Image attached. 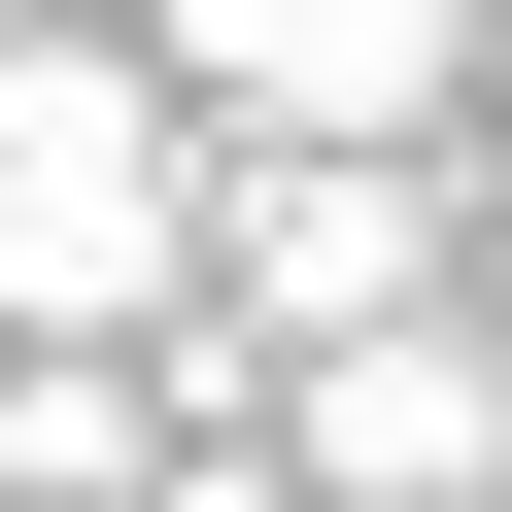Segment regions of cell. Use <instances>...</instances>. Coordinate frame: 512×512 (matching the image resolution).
<instances>
[{"label": "cell", "mask_w": 512, "mask_h": 512, "mask_svg": "<svg viewBox=\"0 0 512 512\" xmlns=\"http://www.w3.org/2000/svg\"><path fill=\"white\" fill-rule=\"evenodd\" d=\"M137 308H205L171 69H103V35H0V342H137Z\"/></svg>", "instance_id": "1"}, {"label": "cell", "mask_w": 512, "mask_h": 512, "mask_svg": "<svg viewBox=\"0 0 512 512\" xmlns=\"http://www.w3.org/2000/svg\"><path fill=\"white\" fill-rule=\"evenodd\" d=\"M137 512H308V444H171V478H137Z\"/></svg>", "instance_id": "6"}, {"label": "cell", "mask_w": 512, "mask_h": 512, "mask_svg": "<svg viewBox=\"0 0 512 512\" xmlns=\"http://www.w3.org/2000/svg\"><path fill=\"white\" fill-rule=\"evenodd\" d=\"M274 444H308V512H478V478H512V376H478L444 308H376V342L274 376Z\"/></svg>", "instance_id": "4"}, {"label": "cell", "mask_w": 512, "mask_h": 512, "mask_svg": "<svg viewBox=\"0 0 512 512\" xmlns=\"http://www.w3.org/2000/svg\"><path fill=\"white\" fill-rule=\"evenodd\" d=\"M137 478H171L137 342H0V512H137Z\"/></svg>", "instance_id": "5"}, {"label": "cell", "mask_w": 512, "mask_h": 512, "mask_svg": "<svg viewBox=\"0 0 512 512\" xmlns=\"http://www.w3.org/2000/svg\"><path fill=\"white\" fill-rule=\"evenodd\" d=\"M444 69H478V0H171V103H239V137H444Z\"/></svg>", "instance_id": "3"}, {"label": "cell", "mask_w": 512, "mask_h": 512, "mask_svg": "<svg viewBox=\"0 0 512 512\" xmlns=\"http://www.w3.org/2000/svg\"><path fill=\"white\" fill-rule=\"evenodd\" d=\"M205 308H239V376L274 342H376V308H444V205H410V137H274L205 205Z\"/></svg>", "instance_id": "2"}]
</instances>
